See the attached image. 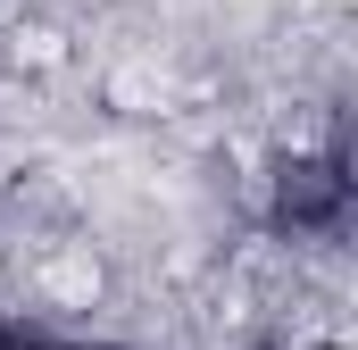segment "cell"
<instances>
[{"instance_id":"cell-1","label":"cell","mask_w":358,"mask_h":350,"mask_svg":"<svg viewBox=\"0 0 358 350\" xmlns=\"http://www.w3.org/2000/svg\"><path fill=\"white\" fill-rule=\"evenodd\" d=\"M275 209H283L292 234H334L342 209H350V175H342V159H292L283 183H275Z\"/></svg>"},{"instance_id":"cell-2","label":"cell","mask_w":358,"mask_h":350,"mask_svg":"<svg viewBox=\"0 0 358 350\" xmlns=\"http://www.w3.org/2000/svg\"><path fill=\"white\" fill-rule=\"evenodd\" d=\"M0 350H76V342H50V334H25V326H0Z\"/></svg>"}]
</instances>
